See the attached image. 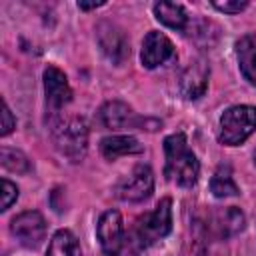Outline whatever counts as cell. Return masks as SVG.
Wrapping results in <instances>:
<instances>
[{"label": "cell", "instance_id": "ba28073f", "mask_svg": "<svg viewBox=\"0 0 256 256\" xmlns=\"http://www.w3.org/2000/svg\"><path fill=\"white\" fill-rule=\"evenodd\" d=\"M96 40L104 56L114 64H122L130 54V44H128L124 30L112 22L104 20L96 26Z\"/></svg>", "mask_w": 256, "mask_h": 256}, {"label": "cell", "instance_id": "e0dca14e", "mask_svg": "<svg viewBox=\"0 0 256 256\" xmlns=\"http://www.w3.org/2000/svg\"><path fill=\"white\" fill-rule=\"evenodd\" d=\"M44 256H82V252L76 236L70 230H58L50 238Z\"/></svg>", "mask_w": 256, "mask_h": 256}, {"label": "cell", "instance_id": "8992f818", "mask_svg": "<svg viewBox=\"0 0 256 256\" xmlns=\"http://www.w3.org/2000/svg\"><path fill=\"white\" fill-rule=\"evenodd\" d=\"M10 232L14 234V238L22 246L36 248L46 238V220H44V216L40 212L26 210V212H22V214H18V216L12 218Z\"/></svg>", "mask_w": 256, "mask_h": 256}, {"label": "cell", "instance_id": "7402d4cb", "mask_svg": "<svg viewBox=\"0 0 256 256\" xmlns=\"http://www.w3.org/2000/svg\"><path fill=\"white\" fill-rule=\"evenodd\" d=\"M14 128H16V120H14V116H12L10 108H8V104L2 102V130H0V134H2V136H8Z\"/></svg>", "mask_w": 256, "mask_h": 256}, {"label": "cell", "instance_id": "7c38bea8", "mask_svg": "<svg viewBox=\"0 0 256 256\" xmlns=\"http://www.w3.org/2000/svg\"><path fill=\"white\" fill-rule=\"evenodd\" d=\"M100 120L110 130H120V128H142L144 130V126L148 122V120L136 118L132 108L124 102H118V100L106 102L100 108Z\"/></svg>", "mask_w": 256, "mask_h": 256}, {"label": "cell", "instance_id": "8fae6325", "mask_svg": "<svg viewBox=\"0 0 256 256\" xmlns=\"http://www.w3.org/2000/svg\"><path fill=\"white\" fill-rule=\"evenodd\" d=\"M208 76H210V68H208L206 60H202V58L192 60L184 68V72L180 74V80H178L182 96L188 100H198L200 96H204V92L208 88Z\"/></svg>", "mask_w": 256, "mask_h": 256}, {"label": "cell", "instance_id": "3957f363", "mask_svg": "<svg viewBox=\"0 0 256 256\" xmlns=\"http://www.w3.org/2000/svg\"><path fill=\"white\" fill-rule=\"evenodd\" d=\"M172 230V200L162 198L152 212L142 214L132 228V240L134 244L144 250L164 238Z\"/></svg>", "mask_w": 256, "mask_h": 256}, {"label": "cell", "instance_id": "d6986e66", "mask_svg": "<svg viewBox=\"0 0 256 256\" xmlns=\"http://www.w3.org/2000/svg\"><path fill=\"white\" fill-rule=\"evenodd\" d=\"M0 162H2V166L6 170L16 172V174H22V172H28L30 170L28 158L20 150H14V148L2 146V150H0Z\"/></svg>", "mask_w": 256, "mask_h": 256}, {"label": "cell", "instance_id": "277c9868", "mask_svg": "<svg viewBox=\"0 0 256 256\" xmlns=\"http://www.w3.org/2000/svg\"><path fill=\"white\" fill-rule=\"evenodd\" d=\"M256 130V106H232L220 116L218 140L226 146L242 144Z\"/></svg>", "mask_w": 256, "mask_h": 256}, {"label": "cell", "instance_id": "9a60e30c", "mask_svg": "<svg viewBox=\"0 0 256 256\" xmlns=\"http://www.w3.org/2000/svg\"><path fill=\"white\" fill-rule=\"evenodd\" d=\"M238 66L244 78L256 86V34H248L236 42Z\"/></svg>", "mask_w": 256, "mask_h": 256}, {"label": "cell", "instance_id": "30bf717a", "mask_svg": "<svg viewBox=\"0 0 256 256\" xmlns=\"http://www.w3.org/2000/svg\"><path fill=\"white\" fill-rule=\"evenodd\" d=\"M174 56V46L170 38L158 30H152L144 36L142 40V50H140V60L144 68H158L166 60Z\"/></svg>", "mask_w": 256, "mask_h": 256}, {"label": "cell", "instance_id": "7a4b0ae2", "mask_svg": "<svg viewBox=\"0 0 256 256\" xmlns=\"http://www.w3.org/2000/svg\"><path fill=\"white\" fill-rule=\"evenodd\" d=\"M52 140L58 152L70 162H80L88 150V126L80 116L58 118L52 122Z\"/></svg>", "mask_w": 256, "mask_h": 256}, {"label": "cell", "instance_id": "5b68a950", "mask_svg": "<svg viewBox=\"0 0 256 256\" xmlns=\"http://www.w3.org/2000/svg\"><path fill=\"white\" fill-rule=\"evenodd\" d=\"M154 190V174L148 164H136L130 174L118 180L114 192L124 202H142Z\"/></svg>", "mask_w": 256, "mask_h": 256}, {"label": "cell", "instance_id": "603a6c76", "mask_svg": "<svg viewBox=\"0 0 256 256\" xmlns=\"http://www.w3.org/2000/svg\"><path fill=\"white\" fill-rule=\"evenodd\" d=\"M106 2H78V8L80 10H94V8H100Z\"/></svg>", "mask_w": 256, "mask_h": 256}, {"label": "cell", "instance_id": "6da1fadb", "mask_svg": "<svg viewBox=\"0 0 256 256\" xmlns=\"http://www.w3.org/2000/svg\"><path fill=\"white\" fill-rule=\"evenodd\" d=\"M164 154H166V166H164L166 178L182 188L194 186L200 174V164L182 132L164 138Z\"/></svg>", "mask_w": 256, "mask_h": 256}, {"label": "cell", "instance_id": "9c48e42d", "mask_svg": "<svg viewBox=\"0 0 256 256\" xmlns=\"http://www.w3.org/2000/svg\"><path fill=\"white\" fill-rule=\"evenodd\" d=\"M44 94H46V106L52 114H58L72 100L68 78L60 68L48 66L44 70Z\"/></svg>", "mask_w": 256, "mask_h": 256}, {"label": "cell", "instance_id": "ac0fdd59", "mask_svg": "<svg viewBox=\"0 0 256 256\" xmlns=\"http://www.w3.org/2000/svg\"><path fill=\"white\" fill-rule=\"evenodd\" d=\"M210 190L216 198H230V196H238V186L232 178V170L226 164H220L218 170L214 172L212 180H210Z\"/></svg>", "mask_w": 256, "mask_h": 256}, {"label": "cell", "instance_id": "ffe728a7", "mask_svg": "<svg viewBox=\"0 0 256 256\" xmlns=\"http://www.w3.org/2000/svg\"><path fill=\"white\" fill-rule=\"evenodd\" d=\"M212 6L220 12H224V14H238L248 6V2H244V0H224V2L214 0Z\"/></svg>", "mask_w": 256, "mask_h": 256}, {"label": "cell", "instance_id": "44dd1931", "mask_svg": "<svg viewBox=\"0 0 256 256\" xmlns=\"http://www.w3.org/2000/svg\"><path fill=\"white\" fill-rule=\"evenodd\" d=\"M18 198V188L16 184H12L10 180H2V210H8L12 206V202H16Z\"/></svg>", "mask_w": 256, "mask_h": 256}, {"label": "cell", "instance_id": "4fadbf2b", "mask_svg": "<svg viewBox=\"0 0 256 256\" xmlns=\"http://www.w3.org/2000/svg\"><path fill=\"white\" fill-rule=\"evenodd\" d=\"M210 222H212L210 228H212V232H214L218 238H230V236L242 232L244 226H246V218H244L242 210L236 208V206L218 208V210L212 214Z\"/></svg>", "mask_w": 256, "mask_h": 256}, {"label": "cell", "instance_id": "5bb4252c", "mask_svg": "<svg viewBox=\"0 0 256 256\" xmlns=\"http://www.w3.org/2000/svg\"><path fill=\"white\" fill-rule=\"evenodd\" d=\"M144 150V146L128 134H116V136H106L100 142V152L106 160H116L120 156H128V154H140Z\"/></svg>", "mask_w": 256, "mask_h": 256}, {"label": "cell", "instance_id": "cb8c5ba5", "mask_svg": "<svg viewBox=\"0 0 256 256\" xmlns=\"http://www.w3.org/2000/svg\"><path fill=\"white\" fill-rule=\"evenodd\" d=\"M254 162H256V150H254Z\"/></svg>", "mask_w": 256, "mask_h": 256}, {"label": "cell", "instance_id": "52a82bcc", "mask_svg": "<svg viewBox=\"0 0 256 256\" xmlns=\"http://www.w3.org/2000/svg\"><path fill=\"white\" fill-rule=\"evenodd\" d=\"M96 236L100 242V248L106 256H118L124 246V220L118 210H106L98 224H96Z\"/></svg>", "mask_w": 256, "mask_h": 256}, {"label": "cell", "instance_id": "2e32d148", "mask_svg": "<svg viewBox=\"0 0 256 256\" xmlns=\"http://www.w3.org/2000/svg\"><path fill=\"white\" fill-rule=\"evenodd\" d=\"M154 16L158 22H162L164 26L172 28V30H186L188 26V16L184 12V8L180 4L174 2H156L152 6Z\"/></svg>", "mask_w": 256, "mask_h": 256}]
</instances>
